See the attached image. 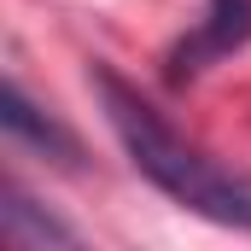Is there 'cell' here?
<instances>
[{
    "label": "cell",
    "instance_id": "6da1fadb",
    "mask_svg": "<svg viewBox=\"0 0 251 251\" xmlns=\"http://www.w3.org/2000/svg\"><path fill=\"white\" fill-rule=\"evenodd\" d=\"M94 88H100V100H105V117L117 128L123 152L134 158V170H140L152 187H164L176 204H187V210L222 222V228H251V181L228 176L216 158H204L199 146H187V140L164 123L128 82H117L105 64L94 70Z\"/></svg>",
    "mask_w": 251,
    "mask_h": 251
},
{
    "label": "cell",
    "instance_id": "7a4b0ae2",
    "mask_svg": "<svg viewBox=\"0 0 251 251\" xmlns=\"http://www.w3.org/2000/svg\"><path fill=\"white\" fill-rule=\"evenodd\" d=\"M246 41H251V0H210L204 24L170 53V76L181 82V76L204 70L210 59H222V53H234V47H246Z\"/></svg>",
    "mask_w": 251,
    "mask_h": 251
},
{
    "label": "cell",
    "instance_id": "3957f363",
    "mask_svg": "<svg viewBox=\"0 0 251 251\" xmlns=\"http://www.w3.org/2000/svg\"><path fill=\"white\" fill-rule=\"evenodd\" d=\"M0 123L12 128L18 140H29V146H41L47 158H59V164H70L76 170V158H82V146H76V134L64 123H53V117H41L35 105H29V94L18 88V82H6V94H0Z\"/></svg>",
    "mask_w": 251,
    "mask_h": 251
},
{
    "label": "cell",
    "instance_id": "277c9868",
    "mask_svg": "<svg viewBox=\"0 0 251 251\" xmlns=\"http://www.w3.org/2000/svg\"><path fill=\"white\" fill-rule=\"evenodd\" d=\"M0 222H6V240H12V246H76V234H70L64 222H53V216H35V204L18 187H6Z\"/></svg>",
    "mask_w": 251,
    "mask_h": 251
}]
</instances>
